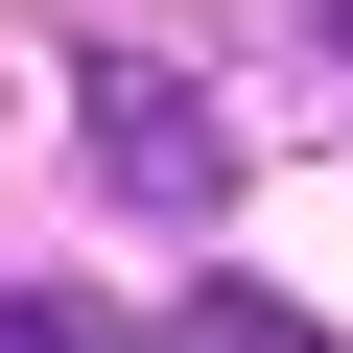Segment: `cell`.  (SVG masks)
<instances>
[{"label": "cell", "mask_w": 353, "mask_h": 353, "mask_svg": "<svg viewBox=\"0 0 353 353\" xmlns=\"http://www.w3.org/2000/svg\"><path fill=\"white\" fill-rule=\"evenodd\" d=\"M71 141H94V189H118L141 236H212V212H236V118L165 71V48H94V71H71Z\"/></svg>", "instance_id": "cell-1"}, {"label": "cell", "mask_w": 353, "mask_h": 353, "mask_svg": "<svg viewBox=\"0 0 353 353\" xmlns=\"http://www.w3.org/2000/svg\"><path fill=\"white\" fill-rule=\"evenodd\" d=\"M0 353H118V306L94 283H0Z\"/></svg>", "instance_id": "cell-2"}]
</instances>
